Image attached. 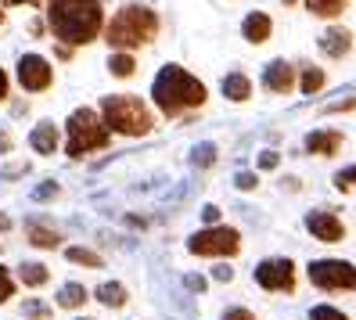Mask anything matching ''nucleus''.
I'll return each instance as SVG.
<instances>
[{"label": "nucleus", "instance_id": "nucleus-11", "mask_svg": "<svg viewBox=\"0 0 356 320\" xmlns=\"http://www.w3.org/2000/svg\"><path fill=\"white\" fill-rule=\"evenodd\" d=\"M263 87L274 90V94H288L291 87H296V69H291L288 61H274V65H266Z\"/></svg>", "mask_w": 356, "mask_h": 320}, {"label": "nucleus", "instance_id": "nucleus-5", "mask_svg": "<svg viewBox=\"0 0 356 320\" xmlns=\"http://www.w3.org/2000/svg\"><path fill=\"white\" fill-rule=\"evenodd\" d=\"M306 277L317 291H356V263L349 259H313L306 266Z\"/></svg>", "mask_w": 356, "mask_h": 320}, {"label": "nucleus", "instance_id": "nucleus-10", "mask_svg": "<svg viewBox=\"0 0 356 320\" xmlns=\"http://www.w3.org/2000/svg\"><path fill=\"white\" fill-rule=\"evenodd\" d=\"M306 230L317 241H327V245H339L346 238V223L334 216V212H309V216H306Z\"/></svg>", "mask_w": 356, "mask_h": 320}, {"label": "nucleus", "instance_id": "nucleus-37", "mask_svg": "<svg viewBox=\"0 0 356 320\" xmlns=\"http://www.w3.org/2000/svg\"><path fill=\"white\" fill-rule=\"evenodd\" d=\"M8 147H11V137H8L4 130H0V152H8Z\"/></svg>", "mask_w": 356, "mask_h": 320}, {"label": "nucleus", "instance_id": "nucleus-25", "mask_svg": "<svg viewBox=\"0 0 356 320\" xmlns=\"http://www.w3.org/2000/svg\"><path fill=\"white\" fill-rule=\"evenodd\" d=\"M26 317H29V320H47L51 310L40 303V298H26Z\"/></svg>", "mask_w": 356, "mask_h": 320}, {"label": "nucleus", "instance_id": "nucleus-38", "mask_svg": "<svg viewBox=\"0 0 356 320\" xmlns=\"http://www.w3.org/2000/svg\"><path fill=\"white\" fill-rule=\"evenodd\" d=\"M8 227H11V220H8V216H0V230H8Z\"/></svg>", "mask_w": 356, "mask_h": 320}, {"label": "nucleus", "instance_id": "nucleus-31", "mask_svg": "<svg viewBox=\"0 0 356 320\" xmlns=\"http://www.w3.org/2000/svg\"><path fill=\"white\" fill-rule=\"evenodd\" d=\"M277 162H281L277 152H263V155H259V169H277Z\"/></svg>", "mask_w": 356, "mask_h": 320}, {"label": "nucleus", "instance_id": "nucleus-3", "mask_svg": "<svg viewBox=\"0 0 356 320\" xmlns=\"http://www.w3.org/2000/svg\"><path fill=\"white\" fill-rule=\"evenodd\" d=\"M159 22L148 8H122L112 26H108V44L112 47H137V44H148L155 36Z\"/></svg>", "mask_w": 356, "mask_h": 320}, {"label": "nucleus", "instance_id": "nucleus-39", "mask_svg": "<svg viewBox=\"0 0 356 320\" xmlns=\"http://www.w3.org/2000/svg\"><path fill=\"white\" fill-rule=\"evenodd\" d=\"M11 4H33V0H11Z\"/></svg>", "mask_w": 356, "mask_h": 320}, {"label": "nucleus", "instance_id": "nucleus-13", "mask_svg": "<svg viewBox=\"0 0 356 320\" xmlns=\"http://www.w3.org/2000/svg\"><path fill=\"white\" fill-rule=\"evenodd\" d=\"M241 29H245V40H248V44H263V40H270V29H274V26H270V15L252 11V15L245 18Z\"/></svg>", "mask_w": 356, "mask_h": 320}, {"label": "nucleus", "instance_id": "nucleus-35", "mask_svg": "<svg viewBox=\"0 0 356 320\" xmlns=\"http://www.w3.org/2000/svg\"><path fill=\"white\" fill-rule=\"evenodd\" d=\"M187 288H191V291H205V281H202V277H187Z\"/></svg>", "mask_w": 356, "mask_h": 320}, {"label": "nucleus", "instance_id": "nucleus-21", "mask_svg": "<svg viewBox=\"0 0 356 320\" xmlns=\"http://www.w3.org/2000/svg\"><path fill=\"white\" fill-rule=\"evenodd\" d=\"M324 79H327V76H324L321 69H313V65H309V69L302 72V83H299V90H302V94H317V90L324 87Z\"/></svg>", "mask_w": 356, "mask_h": 320}, {"label": "nucleus", "instance_id": "nucleus-15", "mask_svg": "<svg viewBox=\"0 0 356 320\" xmlns=\"http://www.w3.org/2000/svg\"><path fill=\"white\" fill-rule=\"evenodd\" d=\"M339 144H342L339 134L317 130V134H309V137H306V152H313V155H334V152H339Z\"/></svg>", "mask_w": 356, "mask_h": 320}, {"label": "nucleus", "instance_id": "nucleus-20", "mask_svg": "<svg viewBox=\"0 0 356 320\" xmlns=\"http://www.w3.org/2000/svg\"><path fill=\"white\" fill-rule=\"evenodd\" d=\"M223 94H227L230 101H245L248 94H252V83H248L241 72H234V76L223 79Z\"/></svg>", "mask_w": 356, "mask_h": 320}, {"label": "nucleus", "instance_id": "nucleus-16", "mask_svg": "<svg viewBox=\"0 0 356 320\" xmlns=\"http://www.w3.org/2000/svg\"><path fill=\"white\" fill-rule=\"evenodd\" d=\"M29 144L36 147L40 155H54V147H58V130H54V122H40L36 130H33V137H29Z\"/></svg>", "mask_w": 356, "mask_h": 320}, {"label": "nucleus", "instance_id": "nucleus-28", "mask_svg": "<svg viewBox=\"0 0 356 320\" xmlns=\"http://www.w3.org/2000/svg\"><path fill=\"white\" fill-rule=\"evenodd\" d=\"M11 295H15V281H11V273L0 266V303H8Z\"/></svg>", "mask_w": 356, "mask_h": 320}, {"label": "nucleus", "instance_id": "nucleus-4", "mask_svg": "<svg viewBox=\"0 0 356 320\" xmlns=\"http://www.w3.org/2000/svg\"><path fill=\"white\" fill-rule=\"evenodd\" d=\"M104 122L119 134H130V137H140L152 130V112L144 109L137 97H104Z\"/></svg>", "mask_w": 356, "mask_h": 320}, {"label": "nucleus", "instance_id": "nucleus-30", "mask_svg": "<svg viewBox=\"0 0 356 320\" xmlns=\"http://www.w3.org/2000/svg\"><path fill=\"white\" fill-rule=\"evenodd\" d=\"M54 195H58V187H54V184H44V187H36V191H33V198H36V202H47V198H54Z\"/></svg>", "mask_w": 356, "mask_h": 320}, {"label": "nucleus", "instance_id": "nucleus-26", "mask_svg": "<svg viewBox=\"0 0 356 320\" xmlns=\"http://www.w3.org/2000/svg\"><path fill=\"white\" fill-rule=\"evenodd\" d=\"M220 320H256V313L248 310V306H230V310H223Z\"/></svg>", "mask_w": 356, "mask_h": 320}, {"label": "nucleus", "instance_id": "nucleus-33", "mask_svg": "<svg viewBox=\"0 0 356 320\" xmlns=\"http://www.w3.org/2000/svg\"><path fill=\"white\" fill-rule=\"evenodd\" d=\"M238 187H241V191H252V187H256V177H252V173H238Z\"/></svg>", "mask_w": 356, "mask_h": 320}, {"label": "nucleus", "instance_id": "nucleus-1", "mask_svg": "<svg viewBox=\"0 0 356 320\" xmlns=\"http://www.w3.org/2000/svg\"><path fill=\"white\" fill-rule=\"evenodd\" d=\"M51 29L58 40L87 44L101 29V4L97 0H51Z\"/></svg>", "mask_w": 356, "mask_h": 320}, {"label": "nucleus", "instance_id": "nucleus-12", "mask_svg": "<svg viewBox=\"0 0 356 320\" xmlns=\"http://www.w3.org/2000/svg\"><path fill=\"white\" fill-rule=\"evenodd\" d=\"M87 303H90V291L83 288L79 281L61 285V291H58V306H61V310H83Z\"/></svg>", "mask_w": 356, "mask_h": 320}, {"label": "nucleus", "instance_id": "nucleus-7", "mask_svg": "<svg viewBox=\"0 0 356 320\" xmlns=\"http://www.w3.org/2000/svg\"><path fill=\"white\" fill-rule=\"evenodd\" d=\"M104 141H108V134H104V126L97 122V115L90 109L72 112V119H69V155H83V152H90V147H101Z\"/></svg>", "mask_w": 356, "mask_h": 320}, {"label": "nucleus", "instance_id": "nucleus-6", "mask_svg": "<svg viewBox=\"0 0 356 320\" xmlns=\"http://www.w3.org/2000/svg\"><path fill=\"white\" fill-rule=\"evenodd\" d=\"M256 285L263 291H281V295H296V285H299V270L291 259H284V255H274V259H263L256 266Z\"/></svg>", "mask_w": 356, "mask_h": 320}, {"label": "nucleus", "instance_id": "nucleus-27", "mask_svg": "<svg viewBox=\"0 0 356 320\" xmlns=\"http://www.w3.org/2000/svg\"><path fill=\"white\" fill-rule=\"evenodd\" d=\"M213 159H216V147L213 144H198L195 147V166H209Z\"/></svg>", "mask_w": 356, "mask_h": 320}, {"label": "nucleus", "instance_id": "nucleus-34", "mask_svg": "<svg viewBox=\"0 0 356 320\" xmlns=\"http://www.w3.org/2000/svg\"><path fill=\"white\" fill-rule=\"evenodd\" d=\"M202 216H205V223H216V220H220V209H216V205H205Z\"/></svg>", "mask_w": 356, "mask_h": 320}, {"label": "nucleus", "instance_id": "nucleus-19", "mask_svg": "<svg viewBox=\"0 0 356 320\" xmlns=\"http://www.w3.org/2000/svg\"><path fill=\"white\" fill-rule=\"evenodd\" d=\"M18 277H22L26 288H44V285L51 281V273H47L44 263H26L22 270H18Z\"/></svg>", "mask_w": 356, "mask_h": 320}, {"label": "nucleus", "instance_id": "nucleus-9", "mask_svg": "<svg viewBox=\"0 0 356 320\" xmlns=\"http://www.w3.org/2000/svg\"><path fill=\"white\" fill-rule=\"evenodd\" d=\"M51 65H47V58H40V54H26L22 61H18V83H22L26 90H47L51 87Z\"/></svg>", "mask_w": 356, "mask_h": 320}, {"label": "nucleus", "instance_id": "nucleus-17", "mask_svg": "<svg viewBox=\"0 0 356 320\" xmlns=\"http://www.w3.org/2000/svg\"><path fill=\"white\" fill-rule=\"evenodd\" d=\"M26 234H29V241H33L36 248H58V241H61V234L51 230V227H44L40 220H29Z\"/></svg>", "mask_w": 356, "mask_h": 320}, {"label": "nucleus", "instance_id": "nucleus-23", "mask_svg": "<svg viewBox=\"0 0 356 320\" xmlns=\"http://www.w3.org/2000/svg\"><path fill=\"white\" fill-rule=\"evenodd\" d=\"M72 263H83V266H94V270H101V255L97 252H90V248H69L65 252Z\"/></svg>", "mask_w": 356, "mask_h": 320}, {"label": "nucleus", "instance_id": "nucleus-8", "mask_svg": "<svg viewBox=\"0 0 356 320\" xmlns=\"http://www.w3.org/2000/svg\"><path fill=\"white\" fill-rule=\"evenodd\" d=\"M187 248H191V255H238L241 252V234L234 227H209V230L191 234Z\"/></svg>", "mask_w": 356, "mask_h": 320}, {"label": "nucleus", "instance_id": "nucleus-2", "mask_svg": "<svg viewBox=\"0 0 356 320\" xmlns=\"http://www.w3.org/2000/svg\"><path fill=\"white\" fill-rule=\"evenodd\" d=\"M155 101H159V109L162 112H180V109H195V104L205 101V87L195 79V76H187L180 65H165L155 79Z\"/></svg>", "mask_w": 356, "mask_h": 320}, {"label": "nucleus", "instance_id": "nucleus-18", "mask_svg": "<svg viewBox=\"0 0 356 320\" xmlns=\"http://www.w3.org/2000/svg\"><path fill=\"white\" fill-rule=\"evenodd\" d=\"M321 51L331 54V58H342V54L349 51V33H346V29H331V33H324V36H321Z\"/></svg>", "mask_w": 356, "mask_h": 320}, {"label": "nucleus", "instance_id": "nucleus-40", "mask_svg": "<svg viewBox=\"0 0 356 320\" xmlns=\"http://www.w3.org/2000/svg\"><path fill=\"white\" fill-rule=\"evenodd\" d=\"M76 320H90V317H76Z\"/></svg>", "mask_w": 356, "mask_h": 320}, {"label": "nucleus", "instance_id": "nucleus-24", "mask_svg": "<svg viewBox=\"0 0 356 320\" xmlns=\"http://www.w3.org/2000/svg\"><path fill=\"white\" fill-rule=\"evenodd\" d=\"M108 69H112L115 76H130V72H134V58H130V54H112Z\"/></svg>", "mask_w": 356, "mask_h": 320}, {"label": "nucleus", "instance_id": "nucleus-29", "mask_svg": "<svg viewBox=\"0 0 356 320\" xmlns=\"http://www.w3.org/2000/svg\"><path fill=\"white\" fill-rule=\"evenodd\" d=\"M334 184H339L342 191H349V187H356V166L353 169H342L339 177H334Z\"/></svg>", "mask_w": 356, "mask_h": 320}, {"label": "nucleus", "instance_id": "nucleus-22", "mask_svg": "<svg viewBox=\"0 0 356 320\" xmlns=\"http://www.w3.org/2000/svg\"><path fill=\"white\" fill-rule=\"evenodd\" d=\"M306 320H349V317H346L339 306H331V303H317V306L309 310Z\"/></svg>", "mask_w": 356, "mask_h": 320}, {"label": "nucleus", "instance_id": "nucleus-36", "mask_svg": "<svg viewBox=\"0 0 356 320\" xmlns=\"http://www.w3.org/2000/svg\"><path fill=\"white\" fill-rule=\"evenodd\" d=\"M8 97V76H4V69H0V101Z\"/></svg>", "mask_w": 356, "mask_h": 320}, {"label": "nucleus", "instance_id": "nucleus-32", "mask_svg": "<svg viewBox=\"0 0 356 320\" xmlns=\"http://www.w3.org/2000/svg\"><path fill=\"white\" fill-rule=\"evenodd\" d=\"M213 277H216V281H230V277H234V270H230L227 263H220V266H213Z\"/></svg>", "mask_w": 356, "mask_h": 320}, {"label": "nucleus", "instance_id": "nucleus-14", "mask_svg": "<svg viewBox=\"0 0 356 320\" xmlns=\"http://www.w3.org/2000/svg\"><path fill=\"white\" fill-rule=\"evenodd\" d=\"M94 298L101 306H108V310H122L127 306V288H122L119 281H104V285H97V291H94Z\"/></svg>", "mask_w": 356, "mask_h": 320}]
</instances>
